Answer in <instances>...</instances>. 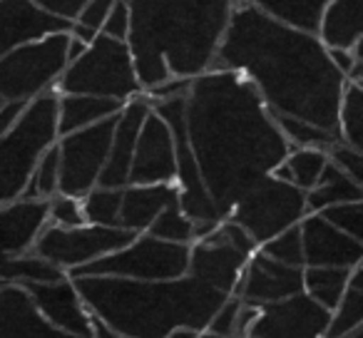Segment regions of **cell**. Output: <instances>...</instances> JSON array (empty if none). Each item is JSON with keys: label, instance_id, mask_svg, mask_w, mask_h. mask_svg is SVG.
<instances>
[{"label": "cell", "instance_id": "6da1fadb", "mask_svg": "<svg viewBox=\"0 0 363 338\" xmlns=\"http://www.w3.org/2000/svg\"><path fill=\"white\" fill-rule=\"evenodd\" d=\"M184 125L204 189L222 222L291 152L254 85L232 70L192 77L184 95Z\"/></svg>", "mask_w": 363, "mask_h": 338}, {"label": "cell", "instance_id": "7a4b0ae2", "mask_svg": "<svg viewBox=\"0 0 363 338\" xmlns=\"http://www.w3.org/2000/svg\"><path fill=\"white\" fill-rule=\"evenodd\" d=\"M209 70L247 77L272 115L338 132L346 75L336 70L316 35L281 26L237 0Z\"/></svg>", "mask_w": 363, "mask_h": 338}, {"label": "cell", "instance_id": "3957f363", "mask_svg": "<svg viewBox=\"0 0 363 338\" xmlns=\"http://www.w3.org/2000/svg\"><path fill=\"white\" fill-rule=\"evenodd\" d=\"M127 45L140 87L192 80L212 67L237 0H125Z\"/></svg>", "mask_w": 363, "mask_h": 338}, {"label": "cell", "instance_id": "277c9868", "mask_svg": "<svg viewBox=\"0 0 363 338\" xmlns=\"http://www.w3.org/2000/svg\"><path fill=\"white\" fill-rule=\"evenodd\" d=\"M80 301L107 328L130 338H167L174 328L204 333L227 293L179 276L172 281H135L115 276L70 278Z\"/></svg>", "mask_w": 363, "mask_h": 338}, {"label": "cell", "instance_id": "5b68a950", "mask_svg": "<svg viewBox=\"0 0 363 338\" xmlns=\"http://www.w3.org/2000/svg\"><path fill=\"white\" fill-rule=\"evenodd\" d=\"M57 97L52 90L38 95L0 137V207L23 197L40 157L57 142Z\"/></svg>", "mask_w": 363, "mask_h": 338}, {"label": "cell", "instance_id": "8992f818", "mask_svg": "<svg viewBox=\"0 0 363 338\" xmlns=\"http://www.w3.org/2000/svg\"><path fill=\"white\" fill-rule=\"evenodd\" d=\"M50 219V199H16L0 207V283H52L65 278L62 269L28 257Z\"/></svg>", "mask_w": 363, "mask_h": 338}, {"label": "cell", "instance_id": "52a82bcc", "mask_svg": "<svg viewBox=\"0 0 363 338\" xmlns=\"http://www.w3.org/2000/svg\"><path fill=\"white\" fill-rule=\"evenodd\" d=\"M57 90L62 95L110 97L117 102L135 100L142 87L135 75L130 45L97 33L85 52L67 62L57 77Z\"/></svg>", "mask_w": 363, "mask_h": 338}, {"label": "cell", "instance_id": "ba28073f", "mask_svg": "<svg viewBox=\"0 0 363 338\" xmlns=\"http://www.w3.org/2000/svg\"><path fill=\"white\" fill-rule=\"evenodd\" d=\"M189 244H172L155 239L150 234H137L135 242L120 252H112L102 259L72 269L70 276H115L135 278V281H172L187 276Z\"/></svg>", "mask_w": 363, "mask_h": 338}, {"label": "cell", "instance_id": "9c48e42d", "mask_svg": "<svg viewBox=\"0 0 363 338\" xmlns=\"http://www.w3.org/2000/svg\"><path fill=\"white\" fill-rule=\"evenodd\" d=\"M70 33H55L0 55V102H30L67 67Z\"/></svg>", "mask_w": 363, "mask_h": 338}, {"label": "cell", "instance_id": "30bf717a", "mask_svg": "<svg viewBox=\"0 0 363 338\" xmlns=\"http://www.w3.org/2000/svg\"><path fill=\"white\" fill-rule=\"evenodd\" d=\"M306 212V192L281 182L274 174H267L234 204L227 219L239 224L254 239V244L262 247L284 229L296 227Z\"/></svg>", "mask_w": 363, "mask_h": 338}, {"label": "cell", "instance_id": "8fae6325", "mask_svg": "<svg viewBox=\"0 0 363 338\" xmlns=\"http://www.w3.org/2000/svg\"><path fill=\"white\" fill-rule=\"evenodd\" d=\"M120 112L90 127L70 132L65 137H57L55 145L57 154H60L57 192L72 199H85V194L97 187L102 167H105L107 154H110L112 135H115Z\"/></svg>", "mask_w": 363, "mask_h": 338}, {"label": "cell", "instance_id": "7c38bea8", "mask_svg": "<svg viewBox=\"0 0 363 338\" xmlns=\"http://www.w3.org/2000/svg\"><path fill=\"white\" fill-rule=\"evenodd\" d=\"M137 234L127 232L122 227H45L40 237L33 244V257L52 264L57 269H80L85 264L102 259L112 252H120L127 244L135 242Z\"/></svg>", "mask_w": 363, "mask_h": 338}, {"label": "cell", "instance_id": "4fadbf2b", "mask_svg": "<svg viewBox=\"0 0 363 338\" xmlns=\"http://www.w3.org/2000/svg\"><path fill=\"white\" fill-rule=\"evenodd\" d=\"M331 311L318 306L306 293H294L259 308L247 336L254 338H323Z\"/></svg>", "mask_w": 363, "mask_h": 338}, {"label": "cell", "instance_id": "5bb4252c", "mask_svg": "<svg viewBox=\"0 0 363 338\" xmlns=\"http://www.w3.org/2000/svg\"><path fill=\"white\" fill-rule=\"evenodd\" d=\"M247 261L249 254L239 252L227 239V234L222 232V227H217L207 237L194 239V247H189L187 274L197 278V281L232 296Z\"/></svg>", "mask_w": 363, "mask_h": 338}, {"label": "cell", "instance_id": "9a60e30c", "mask_svg": "<svg viewBox=\"0 0 363 338\" xmlns=\"http://www.w3.org/2000/svg\"><path fill=\"white\" fill-rule=\"evenodd\" d=\"M177 177L174 140L160 115L150 110L137 135L130 184H172Z\"/></svg>", "mask_w": 363, "mask_h": 338}, {"label": "cell", "instance_id": "2e32d148", "mask_svg": "<svg viewBox=\"0 0 363 338\" xmlns=\"http://www.w3.org/2000/svg\"><path fill=\"white\" fill-rule=\"evenodd\" d=\"M301 291H303V269L284 266V264L274 261V259L264 257L259 252L249 257L244 274L239 278L232 296L242 298V303H247V306L262 308L267 303L284 301V298Z\"/></svg>", "mask_w": 363, "mask_h": 338}, {"label": "cell", "instance_id": "e0dca14e", "mask_svg": "<svg viewBox=\"0 0 363 338\" xmlns=\"http://www.w3.org/2000/svg\"><path fill=\"white\" fill-rule=\"evenodd\" d=\"M298 232H301L303 266H361L363 242L338 232L318 214H306L298 222Z\"/></svg>", "mask_w": 363, "mask_h": 338}, {"label": "cell", "instance_id": "ac0fdd59", "mask_svg": "<svg viewBox=\"0 0 363 338\" xmlns=\"http://www.w3.org/2000/svg\"><path fill=\"white\" fill-rule=\"evenodd\" d=\"M21 286L28 291L30 301L35 303V308L43 313L45 321H50L60 331L72 333V336L92 338V316L67 276L52 283L28 281Z\"/></svg>", "mask_w": 363, "mask_h": 338}, {"label": "cell", "instance_id": "d6986e66", "mask_svg": "<svg viewBox=\"0 0 363 338\" xmlns=\"http://www.w3.org/2000/svg\"><path fill=\"white\" fill-rule=\"evenodd\" d=\"M55 33H72V23L50 16L33 0H0V55Z\"/></svg>", "mask_w": 363, "mask_h": 338}, {"label": "cell", "instance_id": "ffe728a7", "mask_svg": "<svg viewBox=\"0 0 363 338\" xmlns=\"http://www.w3.org/2000/svg\"><path fill=\"white\" fill-rule=\"evenodd\" d=\"M150 100L147 97H135L130 100L120 112V120L115 125V135H112L110 154L102 167L97 187L102 189H125L130 184V167L132 157H135V145L140 127L145 117L150 115Z\"/></svg>", "mask_w": 363, "mask_h": 338}, {"label": "cell", "instance_id": "44dd1931", "mask_svg": "<svg viewBox=\"0 0 363 338\" xmlns=\"http://www.w3.org/2000/svg\"><path fill=\"white\" fill-rule=\"evenodd\" d=\"M0 338H80L55 328L21 283H0Z\"/></svg>", "mask_w": 363, "mask_h": 338}, {"label": "cell", "instance_id": "7402d4cb", "mask_svg": "<svg viewBox=\"0 0 363 338\" xmlns=\"http://www.w3.org/2000/svg\"><path fill=\"white\" fill-rule=\"evenodd\" d=\"M179 204L174 184H127L120 202V227L132 234H145L162 209Z\"/></svg>", "mask_w": 363, "mask_h": 338}, {"label": "cell", "instance_id": "603a6c76", "mask_svg": "<svg viewBox=\"0 0 363 338\" xmlns=\"http://www.w3.org/2000/svg\"><path fill=\"white\" fill-rule=\"evenodd\" d=\"M363 0H328L316 38L326 50H351L361 43Z\"/></svg>", "mask_w": 363, "mask_h": 338}, {"label": "cell", "instance_id": "cb8c5ba5", "mask_svg": "<svg viewBox=\"0 0 363 338\" xmlns=\"http://www.w3.org/2000/svg\"><path fill=\"white\" fill-rule=\"evenodd\" d=\"M125 107V102L92 95H62L57 97V137H65L82 127L105 120Z\"/></svg>", "mask_w": 363, "mask_h": 338}, {"label": "cell", "instance_id": "d4e9b609", "mask_svg": "<svg viewBox=\"0 0 363 338\" xmlns=\"http://www.w3.org/2000/svg\"><path fill=\"white\" fill-rule=\"evenodd\" d=\"M244 3L254 6L281 26L308 33V35L318 33L323 8L328 6V0H244Z\"/></svg>", "mask_w": 363, "mask_h": 338}, {"label": "cell", "instance_id": "484cf974", "mask_svg": "<svg viewBox=\"0 0 363 338\" xmlns=\"http://www.w3.org/2000/svg\"><path fill=\"white\" fill-rule=\"evenodd\" d=\"M328 164L326 150H316V147H296L286 154V159L274 169V177L281 182L294 184L301 192H311L321 179L323 169Z\"/></svg>", "mask_w": 363, "mask_h": 338}, {"label": "cell", "instance_id": "4316f807", "mask_svg": "<svg viewBox=\"0 0 363 338\" xmlns=\"http://www.w3.org/2000/svg\"><path fill=\"white\" fill-rule=\"evenodd\" d=\"M361 197H363V184L353 182L348 174H343L336 164L328 162L318 184L311 192H306V209L316 214L326 207H333V204L361 202Z\"/></svg>", "mask_w": 363, "mask_h": 338}, {"label": "cell", "instance_id": "83f0119b", "mask_svg": "<svg viewBox=\"0 0 363 338\" xmlns=\"http://www.w3.org/2000/svg\"><path fill=\"white\" fill-rule=\"evenodd\" d=\"M361 321H363V271L361 266H356L351 271V278H348V286L343 291L341 301L331 311L323 338H346L351 331L361 328Z\"/></svg>", "mask_w": 363, "mask_h": 338}, {"label": "cell", "instance_id": "f1b7e54d", "mask_svg": "<svg viewBox=\"0 0 363 338\" xmlns=\"http://www.w3.org/2000/svg\"><path fill=\"white\" fill-rule=\"evenodd\" d=\"M351 271L338 266H303V293L326 311H333L346 291Z\"/></svg>", "mask_w": 363, "mask_h": 338}, {"label": "cell", "instance_id": "f546056e", "mask_svg": "<svg viewBox=\"0 0 363 338\" xmlns=\"http://www.w3.org/2000/svg\"><path fill=\"white\" fill-rule=\"evenodd\" d=\"M338 135L341 142L363 152V90L356 82H346L338 105Z\"/></svg>", "mask_w": 363, "mask_h": 338}, {"label": "cell", "instance_id": "4dcf8cb0", "mask_svg": "<svg viewBox=\"0 0 363 338\" xmlns=\"http://www.w3.org/2000/svg\"><path fill=\"white\" fill-rule=\"evenodd\" d=\"M277 127L281 130V135L286 137L289 145L296 147H316V150H328L331 145L341 142L338 132H328L321 127H313L308 122L294 120V117H284V115H272Z\"/></svg>", "mask_w": 363, "mask_h": 338}, {"label": "cell", "instance_id": "1f68e13d", "mask_svg": "<svg viewBox=\"0 0 363 338\" xmlns=\"http://www.w3.org/2000/svg\"><path fill=\"white\" fill-rule=\"evenodd\" d=\"M120 202L122 189H102L95 187L85 194L82 217L95 227H120Z\"/></svg>", "mask_w": 363, "mask_h": 338}, {"label": "cell", "instance_id": "d6a6232c", "mask_svg": "<svg viewBox=\"0 0 363 338\" xmlns=\"http://www.w3.org/2000/svg\"><path fill=\"white\" fill-rule=\"evenodd\" d=\"M145 234L162 242H172V244H189L194 242V224L189 217H184V212L179 209V204H172V207L162 209L157 214V219L150 224Z\"/></svg>", "mask_w": 363, "mask_h": 338}, {"label": "cell", "instance_id": "836d02e7", "mask_svg": "<svg viewBox=\"0 0 363 338\" xmlns=\"http://www.w3.org/2000/svg\"><path fill=\"white\" fill-rule=\"evenodd\" d=\"M57 172H60V154H57V145L45 150V154L38 162L35 172H33L30 182H28L23 197L26 199H52L57 192Z\"/></svg>", "mask_w": 363, "mask_h": 338}, {"label": "cell", "instance_id": "e575fe53", "mask_svg": "<svg viewBox=\"0 0 363 338\" xmlns=\"http://www.w3.org/2000/svg\"><path fill=\"white\" fill-rule=\"evenodd\" d=\"M262 254L274 261L284 264V266L303 269V247H301V232L296 227L284 229L281 234H277L274 239L262 244Z\"/></svg>", "mask_w": 363, "mask_h": 338}, {"label": "cell", "instance_id": "d590c367", "mask_svg": "<svg viewBox=\"0 0 363 338\" xmlns=\"http://www.w3.org/2000/svg\"><path fill=\"white\" fill-rule=\"evenodd\" d=\"M112 6H115V0H87L85 8L80 11V16H77V21L72 23L70 35L82 40L85 45H90L97 33L102 30V26H105Z\"/></svg>", "mask_w": 363, "mask_h": 338}, {"label": "cell", "instance_id": "8d00e7d4", "mask_svg": "<svg viewBox=\"0 0 363 338\" xmlns=\"http://www.w3.org/2000/svg\"><path fill=\"white\" fill-rule=\"evenodd\" d=\"M316 214L326 219L331 227H336L338 232L348 234V237L361 242V237H363V204L361 202L333 204V207H326Z\"/></svg>", "mask_w": 363, "mask_h": 338}, {"label": "cell", "instance_id": "74e56055", "mask_svg": "<svg viewBox=\"0 0 363 338\" xmlns=\"http://www.w3.org/2000/svg\"><path fill=\"white\" fill-rule=\"evenodd\" d=\"M326 154H328V162L336 164L343 174H348L353 182L363 184V154L361 152L343 145V142H336V145L328 147Z\"/></svg>", "mask_w": 363, "mask_h": 338}, {"label": "cell", "instance_id": "f35d334b", "mask_svg": "<svg viewBox=\"0 0 363 338\" xmlns=\"http://www.w3.org/2000/svg\"><path fill=\"white\" fill-rule=\"evenodd\" d=\"M239 308H242V298L227 296V301L219 306V311L214 313L212 321H209L207 333H212V336H234V338H237Z\"/></svg>", "mask_w": 363, "mask_h": 338}, {"label": "cell", "instance_id": "ab89813d", "mask_svg": "<svg viewBox=\"0 0 363 338\" xmlns=\"http://www.w3.org/2000/svg\"><path fill=\"white\" fill-rule=\"evenodd\" d=\"M50 219H52V227H62V229L82 227L85 224L82 207L77 204V199L65 197V194L50 199Z\"/></svg>", "mask_w": 363, "mask_h": 338}, {"label": "cell", "instance_id": "60d3db41", "mask_svg": "<svg viewBox=\"0 0 363 338\" xmlns=\"http://www.w3.org/2000/svg\"><path fill=\"white\" fill-rule=\"evenodd\" d=\"M102 35L115 38V40L127 43V35H130V11H127L125 0H115L110 16H107L105 26H102Z\"/></svg>", "mask_w": 363, "mask_h": 338}, {"label": "cell", "instance_id": "b9f144b4", "mask_svg": "<svg viewBox=\"0 0 363 338\" xmlns=\"http://www.w3.org/2000/svg\"><path fill=\"white\" fill-rule=\"evenodd\" d=\"M33 3L40 6L43 11H48L50 16H57V18H62V21L75 23L87 0H33Z\"/></svg>", "mask_w": 363, "mask_h": 338}, {"label": "cell", "instance_id": "7bdbcfd3", "mask_svg": "<svg viewBox=\"0 0 363 338\" xmlns=\"http://www.w3.org/2000/svg\"><path fill=\"white\" fill-rule=\"evenodd\" d=\"M26 105L28 102H3V105H0V137L16 125V120L21 117V112L26 110Z\"/></svg>", "mask_w": 363, "mask_h": 338}, {"label": "cell", "instance_id": "ee69618b", "mask_svg": "<svg viewBox=\"0 0 363 338\" xmlns=\"http://www.w3.org/2000/svg\"><path fill=\"white\" fill-rule=\"evenodd\" d=\"M92 338H130V336H122V333H115L112 328H107L102 321H97L92 316Z\"/></svg>", "mask_w": 363, "mask_h": 338}, {"label": "cell", "instance_id": "f6af8a7d", "mask_svg": "<svg viewBox=\"0 0 363 338\" xmlns=\"http://www.w3.org/2000/svg\"><path fill=\"white\" fill-rule=\"evenodd\" d=\"M167 338H199V331H194V328H174V331L167 333Z\"/></svg>", "mask_w": 363, "mask_h": 338}, {"label": "cell", "instance_id": "bcb514c9", "mask_svg": "<svg viewBox=\"0 0 363 338\" xmlns=\"http://www.w3.org/2000/svg\"><path fill=\"white\" fill-rule=\"evenodd\" d=\"M199 338H234V336H212V333L204 331V333H199Z\"/></svg>", "mask_w": 363, "mask_h": 338}, {"label": "cell", "instance_id": "7dc6e473", "mask_svg": "<svg viewBox=\"0 0 363 338\" xmlns=\"http://www.w3.org/2000/svg\"><path fill=\"white\" fill-rule=\"evenodd\" d=\"M247 338H254V336H247Z\"/></svg>", "mask_w": 363, "mask_h": 338}]
</instances>
